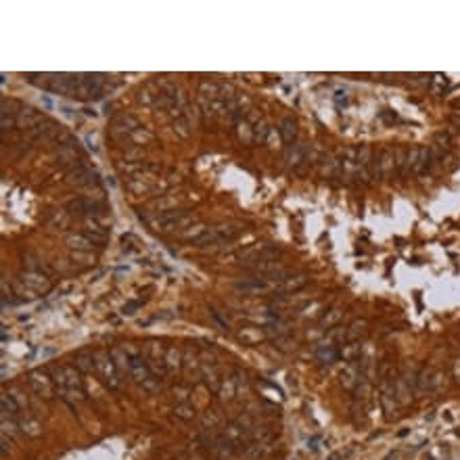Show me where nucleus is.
Masks as SVG:
<instances>
[{"label": "nucleus", "instance_id": "obj_21", "mask_svg": "<svg viewBox=\"0 0 460 460\" xmlns=\"http://www.w3.org/2000/svg\"><path fill=\"white\" fill-rule=\"evenodd\" d=\"M75 149H71V147H61L59 149V153H57V161L61 163V165H67V163H71V161H75Z\"/></svg>", "mask_w": 460, "mask_h": 460}, {"label": "nucleus", "instance_id": "obj_14", "mask_svg": "<svg viewBox=\"0 0 460 460\" xmlns=\"http://www.w3.org/2000/svg\"><path fill=\"white\" fill-rule=\"evenodd\" d=\"M82 235L88 237L92 245H103V243H107V239H109V230L103 228V226H88V228H84V233H82Z\"/></svg>", "mask_w": 460, "mask_h": 460}, {"label": "nucleus", "instance_id": "obj_18", "mask_svg": "<svg viewBox=\"0 0 460 460\" xmlns=\"http://www.w3.org/2000/svg\"><path fill=\"white\" fill-rule=\"evenodd\" d=\"M316 356H318L320 362L333 364V362H337V358H339V349H337V345H322Z\"/></svg>", "mask_w": 460, "mask_h": 460}, {"label": "nucleus", "instance_id": "obj_15", "mask_svg": "<svg viewBox=\"0 0 460 460\" xmlns=\"http://www.w3.org/2000/svg\"><path fill=\"white\" fill-rule=\"evenodd\" d=\"M63 132V128L61 126H57L55 121H50V119H44L38 128H36V136H44V138H59V134Z\"/></svg>", "mask_w": 460, "mask_h": 460}, {"label": "nucleus", "instance_id": "obj_2", "mask_svg": "<svg viewBox=\"0 0 460 460\" xmlns=\"http://www.w3.org/2000/svg\"><path fill=\"white\" fill-rule=\"evenodd\" d=\"M92 358H94V370L100 377V381H103L109 389H119V385H121L119 374H117V368L111 358L105 351H94Z\"/></svg>", "mask_w": 460, "mask_h": 460}, {"label": "nucleus", "instance_id": "obj_16", "mask_svg": "<svg viewBox=\"0 0 460 460\" xmlns=\"http://www.w3.org/2000/svg\"><path fill=\"white\" fill-rule=\"evenodd\" d=\"M280 136H283V140L287 144H293L295 138H297V126L291 117H285L283 121H280Z\"/></svg>", "mask_w": 460, "mask_h": 460}, {"label": "nucleus", "instance_id": "obj_11", "mask_svg": "<svg viewBox=\"0 0 460 460\" xmlns=\"http://www.w3.org/2000/svg\"><path fill=\"white\" fill-rule=\"evenodd\" d=\"M128 368H130V372H132V377L138 381V383H147L149 379H151V374H149V368H147V364H144V360L140 356H128Z\"/></svg>", "mask_w": 460, "mask_h": 460}, {"label": "nucleus", "instance_id": "obj_23", "mask_svg": "<svg viewBox=\"0 0 460 460\" xmlns=\"http://www.w3.org/2000/svg\"><path fill=\"white\" fill-rule=\"evenodd\" d=\"M130 138H132L136 144H147V142H153V140H155V136H153L151 132H147V130H142V128L134 130V132L130 134Z\"/></svg>", "mask_w": 460, "mask_h": 460}, {"label": "nucleus", "instance_id": "obj_7", "mask_svg": "<svg viewBox=\"0 0 460 460\" xmlns=\"http://www.w3.org/2000/svg\"><path fill=\"white\" fill-rule=\"evenodd\" d=\"M44 121L42 113L32 109V107H19V113H17V128L21 130H34L40 123Z\"/></svg>", "mask_w": 460, "mask_h": 460}, {"label": "nucleus", "instance_id": "obj_19", "mask_svg": "<svg viewBox=\"0 0 460 460\" xmlns=\"http://www.w3.org/2000/svg\"><path fill=\"white\" fill-rule=\"evenodd\" d=\"M268 134H270V128H268V123H266V121H264V119L260 117L258 121L253 123V140L262 144V142H266Z\"/></svg>", "mask_w": 460, "mask_h": 460}, {"label": "nucleus", "instance_id": "obj_4", "mask_svg": "<svg viewBox=\"0 0 460 460\" xmlns=\"http://www.w3.org/2000/svg\"><path fill=\"white\" fill-rule=\"evenodd\" d=\"M67 210L71 214H78V216H103L107 212V205L100 203V201L90 199V197H80V199L69 201Z\"/></svg>", "mask_w": 460, "mask_h": 460}, {"label": "nucleus", "instance_id": "obj_9", "mask_svg": "<svg viewBox=\"0 0 460 460\" xmlns=\"http://www.w3.org/2000/svg\"><path fill=\"white\" fill-rule=\"evenodd\" d=\"M48 90L50 92H57V94L71 96L73 94V75H67V73H55V75H50Z\"/></svg>", "mask_w": 460, "mask_h": 460}, {"label": "nucleus", "instance_id": "obj_13", "mask_svg": "<svg viewBox=\"0 0 460 460\" xmlns=\"http://www.w3.org/2000/svg\"><path fill=\"white\" fill-rule=\"evenodd\" d=\"M138 121H136V117H132V115H117L115 119H113V130L115 132H134V130H138Z\"/></svg>", "mask_w": 460, "mask_h": 460}, {"label": "nucleus", "instance_id": "obj_5", "mask_svg": "<svg viewBox=\"0 0 460 460\" xmlns=\"http://www.w3.org/2000/svg\"><path fill=\"white\" fill-rule=\"evenodd\" d=\"M67 182L75 186H90V184H98V176L84 161H78V165L67 174Z\"/></svg>", "mask_w": 460, "mask_h": 460}, {"label": "nucleus", "instance_id": "obj_17", "mask_svg": "<svg viewBox=\"0 0 460 460\" xmlns=\"http://www.w3.org/2000/svg\"><path fill=\"white\" fill-rule=\"evenodd\" d=\"M32 385H34V389H36L40 395H44V398H50V395H53V385H50L48 379H46L44 374H40V372H34V374H32Z\"/></svg>", "mask_w": 460, "mask_h": 460}, {"label": "nucleus", "instance_id": "obj_3", "mask_svg": "<svg viewBox=\"0 0 460 460\" xmlns=\"http://www.w3.org/2000/svg\"><path fill=\"white\" fill-rule=\"evenodd\" d=\"M191 218L184 210H170V212H163V214H157L155 218L151 220V226L155 230H163V233H168V230H178L182 228L184 224H189Z\"/></svg>", "mask_w": 460, "mask_h": 460}, {"label": "nucleus", "instance_id": "obj_1", "mask_svg": "<svg viewBox=\"0 0 460 460\" xmlns=\"http://www.w3.org/2000/svg\"><path fill=\"white\" fill-rule=\"evenodd\" d=\"M103 90V78L98 73H80L73 75V94L78 98H98Z\"/></svg>", "mask_w": 460, "mask_h": 460}, {"label": "nucleus", "instance_id": "obj_24", "mask_svg": "<svg viewBox=\"0 0 460 460\" xmlns=\"http://www.w3.org/2000/svg\"><path fill=\"white\" fill-rule=\"evenodd\" d=\"M339 320H341V312H339V310H333L328 316H324V318L320 320V324L328 328V326H333V324H335V322H339Z\"/></svg>", "mask_w": 460, "mask_h": 460}, {"label": "nucleus", "instance_id": "obj_22", "mask_svg": "<svg viewBox=\"0 0 460 460\" xmlns=\"http://www.w3.org/2000/svg\"><path fill=\"white\" fill-rule=\"evenodd\" d=\"M67 243L73 247V249H78V251H82V249H90V239L88 237H84V235H71L69 239H67Z\"/></svg>", "mask_w": 460, "mask_h": 460}, {"label": "nucleus", "instance_id": "obj_8", "mask_svg": "<svg viewBox=\"0 0 460 460\" xmlns=\"http://www.w3.org/2000/svg\"><path fill=\"white\" fill-rule=\"evenodd\" d=\"M377 163H379V178L389 180L395 172V149H385L377 157Z\"/></svg>", "mask_w": 460, "mask_h": 460}, {"label": "nucleus", "instance_id": "obj_10", "mask_svg": "<svg viewBox=\"0 0 460 460\" xmlns=\"http://www.w3.org/2000/svg\"><path fill=\"white\" fill-rule=\"evenodd\" d=\"M19 280H21V283H23L25 287H28V289H32V291H36V293L48 291V287H50L48 278H46L44 274H40V272H34V270H28V272H23Z\"/></svg>", "mask_w": 460, "mask_h": 460}, {"label": "nucleus", "instance_id": "obj_20", "mask_svg": "<svg viewBox=\"0 0 460 460\" xmlns=\"http://www.w3.org/2000/svg\"><path fill=\"white\" fill-rule=\"evenodd\" d=\"M75 366L86 370V372H92V368H94V358H92V353L80 351L78 356H75Z\"/></svg>", "mask_w": 460, "mask_h": 460}, {"label": "nucleus", "instance_id": "obj_6", "mask_svg": "<svg viewBox=\"0 0 460 460\" xmlns=\"http://www.w3.org/2000/svg\"><path fill=\"white\" fill-rule=\"evenodd\" d=\"M320 176L324 180H337L343 178V168H341V159H337L333 153H324L320 159Z\"/></svg>", "mask_w": 460, "mask_h": 460}, {"label": "nucleus", "instance_id": "obj_12", "mask_svg": "<svg viewBox=\"0 0 460 460\" xmlns=\"http://www.w3.org/2000/svg\"><path fill=\"white\" fill-rule=\"evenodd\" d=\"M13 107H17V103L13 100H3V113H0V126H3V132L11 130L13 126H17V113L19 111H13Z\"/></svg>", "mask_w": 460, "mask_h": 460}, {"label": "nucleus", "instance_id": "obj_25", "mask_svg": "<svg viewBox=\"0 0 460 460\" xmlns=\"http://www.w3.org/2000/svg\"><path fill=\"white\" fill-rule=\"evenodd\" d=\"M450 147V136L448 134H440L437 136V149H448Z\"/></svg>", "mask_w": 460, "mask_h": 460}]
</instances>
